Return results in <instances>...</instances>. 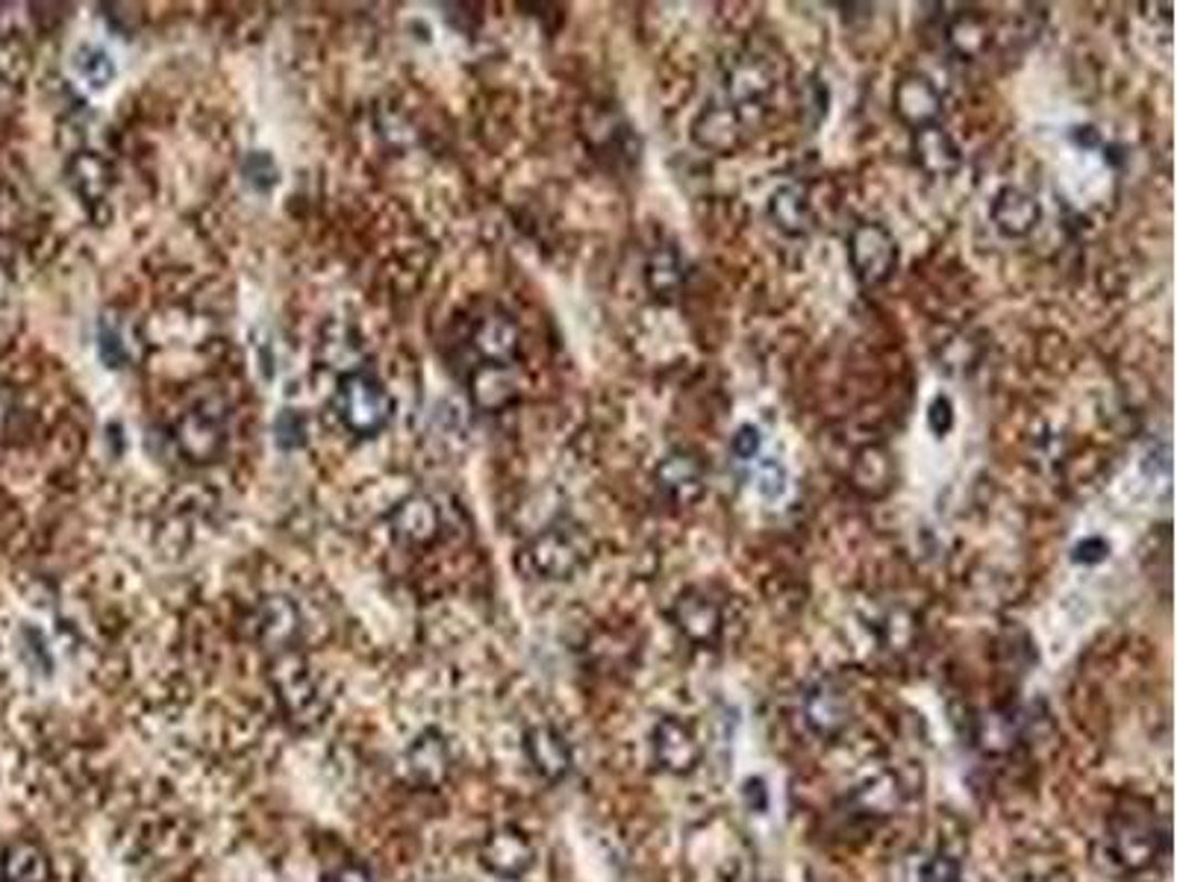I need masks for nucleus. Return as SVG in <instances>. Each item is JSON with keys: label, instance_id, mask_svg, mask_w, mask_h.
<instances>
[{"label": "nucleus", "instance_id": "1", "mask_svg": "<svg viewBox=\"0 0 1177 882\" xmlns=\"http://www.w3.org/2000/svg\"><path fill=\"white\" fill-rule=\"evenodd\" d=\"M781 80V60H774L772 53L760 51V48H742L731 60H724L715 101L727 103L731 110L754 121L756 127H763L768 103L777 95Z\"/></svg>", "mask_w": 1177, "mask_h": 882}, {"label": "nucleus", "instance_id": "2", "mask_svg": "<svg viewBox=\"0 0 1177 882\" xmlns=\"http://www.w3.org/2000/svg\"><path fill=\"white\" fill-rule=\"evenodd\" d=\"M592 541L577 523H554L522 553V568L536 580H566L584 568Z\"/></svg>", "mask_w": 1177, "mask_h": 882}, {"label": "nucleus", "instance_id": "3", "mask_svg": "<svg viewBox=\"0 0 1177 882\" xmlns=\"http://www.w3.org/2000/svg\"><path fill=\"white\" fill-rule=\"evenodd\" d=\"M848 262L863 289H880L898 268V241L884 224L863 221L848 236Z\"/></svg>", "mask_w": 1177, "mask_h": 882}, {"label": "nucleus", "instance_id": "4", "mask_svg": "<svg viewBox=\"0 0 1177 882\" xmlns=\"http://www.w3.org/2000/svg\"><path fill=\"white\" fill-rule=\"evenodd\" d=\"M335 409L357 436H374L392 418V397L374 374H351L339 386Z\"/></svg>", "mask_w": 1177, "mask_h": 882}, {"label": "nucleus", "instance_id": "5", "mask_svg": "<svg viewBox=\"0 0 1177 882\" xmlns=\"http://www.w3.org/2000/svg\"><path fill=\"white\" fill-rule=\"evenodd\" d=\"M669 618L689 644L695 647H719L727 633V612L719 600L701 585L680 591L669 609Z\"/></svg>", "mask_w": 1177, "mask_h": 882}, {"label": "nucleus", "instance_id": "6", "mask_svg": "<svg viewBox=\"0 0 1177 882\" xmlns=\"http://www.w3.org/2000/svg\"><path fill=\"white\" fill-rule=\"evenodd\" d=\"M271 679H275L277 697L283 703L286 715H289L295 724H301V727L319 724L321 715H324V701H321L316 679H312V674L298 656H289V653L280 656V660L275 662Z\"/></svg>", "mask_w": 1177, "mask_h": 882}, {"label": "nucleus", "instance_id": "7", "mask_svg": "<svg viewBox=\"0 0 1177 882\" xmlns=\"http://www.w3.org/2000/svg\"><path fill=\"white\" fill-rule=\"evenodd\" d=\"M651 756L665 774L683 777L704 759V741L698 729L683 718H662L651 729Z\"/></svg>", "mask_w": 1177, "mask_h": 882}, {"label": "nucleus", "instance_id": "8", "mask_svg": "<svg viewBox=\"0 0 1177 882\" xmlns=\"http://www.w3.org/2000/svg\"><path fill=\"white\" fill-rule=\"evenodd\" d=\"M754 129H760L754 121H748L745 115H740V112L731 110V106L722 101H710L704 110L698 112V118L692 121V138H695V145L722 156L740 151V147L748 142Z\"/></svg>", "mask_w": 1177, "mask_h": 882}, {"label": "nucleus", "instance_id": "9", "mask_svg": "<svg viewBox=\"0 0 1177 882\" xmlns=\"http://www.w3.org/2000/svg\"><path fill=\"white\" fill-rule=\"evenodd\" d=\"M653 482H657V489H660V495L665 497L669 504L689 506L704 495L706 468L698 454H692L686 447H674V450L662 456L660 465H657Z\"/></svg>", "mask_w": 1177, "mask_h": 882}, {"label": "nucleus", "instance_id": "10", "mask_svg": "<svg viewBox=\"0 0 1177 882\" xmlns=\"http://www.w3.org/2000/svg\"><path fill=\"white\" fill-rule=\"evenodd\" d=\"M910 151L912 163L919 165L921 174H928L933 180L954 177L960 172V165H963V151H960L957 138L942 124H928V127L912 129Z\"/></svg>", "mask_w": 1177, "mask_h": 882}, {"label": "nucleus", "instance_id": "11", "mask_svg": "<svg viewBox=\"0 0 1177 882\" xmlns=\"http://www.w3.org/2000/svg\"><path fill=\"white\" fill-rule=\"evenodd\" d=\"M536 850L530 844L525 832L516 830V827H500L483 841L481 848V862L489 874L500 876V880H516V876H525L530 868H534Z\"/></svg>", "mask_w": 1177, "mask_h": 882}, {"label": "nucleus", "instance_id": "12", "mask_svg": "<svg viewBox=\"0 0 1177 882\" xmlns=\"http://www.w3.org/2000/svg\"><path fill=\"white\" fill-rule=\"evenodd\" d=\"M989 218H992L998 236L1010 241L1028 239L1040 227L1042 206L1031 191L1019 189V186H1004L1001 191H995L992 204H989Z\"/></svg>", "mask_w": 1177, "mask_h": 882}, {"label": "nucleus", "instance_id": "13", "mask_svg": "<svg viewBox=\"0 0 1177 882\" xmlns=\"http://www.w3.org/2000/svg\"><path fill=\"white\" fill-rule=\"evenodd\" d=\"M892 110L910 129L928 127L942 115V92L925 74H904L892 89Z\"/></svg>", "mask_w": 1177, "mask_h": 882}, {"label": "nucleus", "instance_id": "14", "mask_svg": "<svg viewBox=\"0 0 1177 882\" xmlns=\"http://www.w3.org/2000/svg\"><path fill=\"white\" fill-rule=\"evenodd\" d=\"M768 221L786 239H807L809 232L816 230V209H813L807 186L786 183L781 189H774L768 197Z\"/></svg>", "mask_w": 1177, "mask_h": 882}, {"label": "nucleus", "instance_id": "15", "mask_svg": "<svg viewBox=\"0 0 1177 882\" xmlns=\"http://www.w3.org/2000/svg\"><path fill=\"white\" fill-rule=\"evenodd\" d=\"M848 720H851V701L836 683H816L804 694V724L816 736H839L848 727Z\"/></svg>", "mask_w": 1177, "mask_h": 882}, {"label": "nucleus", "instance_id": "16", "mask_svg": "<svg viewBox=\"0 0 1177 882\" xmlns=\"http://www.w3.org/2000/svg\"><path fill=\"white\" fill-rule=\"evenodd\" d=\"M525 754L534 765V771L548 782H559L571 771V747L557 727L539 724V727L527 729Z\"/></svg>", "mask_w": 1177, "mask_h": 882}, {"label": "nucleus", "instance_id": "17", "mask_svg": "<svg viewBox=\"0 0 1177 882\" xmlns=\"http://www.w3.org/2000/svg\"><path fill=\"white\" fill-rule=\"evenodd\" d=\"M946 35L948 48L963 56V60H974L980 53L987 51L992 44V27H989V15L978 7H960L957 12L946 18Z\"/></svg>", "mask_w": 1177, "mask_h": 882}, {"label": "nucleus", "instance_id": "18", "mask_svg": "<svg viewBox=\"0 0 1177 882\" xmlns=\"http://www.w3.org/2000/svg\"><path fill=\"white\" fill-rule=\"evenodd\" d=\"M686 286V266L674 245H657L644 262V289L657 303H674Z\"/></svg>", "mask_w": 1177, "mask_h": 882}, {"label": "nucleus", "instance_id": "19", "mask_svg": "<svg viewBox=\"0 0 1177 882\" xmlns=\"http://www.w3.org/2000/svg\"><path fill=\"white\" fill-rule=\"evenodd\" d=\"M1113 857L1130 871H1143L1157 859V832L1143 818H1122L1113 827Z\"/></svg>", "mask_w": 1177, "mask_h": 882}, {"label": "nucleus", "instance_id": "20", "mask_svg": "<svg viewBox=\"0 0 1177 882\" xmlns=\"http://www.w3.org/2000/svg\"><path fill=\"white\" fill-rule=\"evenodd\" d=\"M472 342L474 347H477V353H481L489 365H509V362L516 360L522 333H518L516 321L509 315H504V312H489V315L481 318V324L474 326Z\"/></svg>", "mask_w": 1177, "mask_h": 882}, {"label": "nucleus", "instance_id": "21", "mask_svg": "<svg viewBox=\"0 0 1177 882\" xmlns=\"http://www.w3.org/2000/svg\"><path fill=\"white\" fill-rule=\"evenodd\" d=\"M404 765L415 782H422V786H438V782L447 777V771H451V750H447V741L438 736L436 729H427V733L415 738L413 745L406 747Z\"/></svg>", "mask_w": 1177, "mask_h": 882}, {"label": "nucleus", "instance_id": "22", "mask_svg": "<svg viewBox=\"0 0 1177 882\" xmlns=\"http://www.w3.org/2000/svg\"><path fill=\"white\" fill-rule=\"evenodd\" d=\"M301 633V612L295 609L292 600L268 598L259 609V635L268 647L286 651L289 644Z\"/></svg>", "mask_w": 1177, "mask_h": 882}, {"label": "nucleus", "instance_id": "23", "mask_svg": "<svg viewBox=\"0 0 1177 882\" xmlns=\"http://www.w3.org/2000/svg\"><path fill=\"white\" fill-rule=\"evenodd\" d=\"M438 527V512L436 506L430 504L427 497H410L404 504L398 506L395 515H392V530L401 541L406 544H422V541L433 539Z\"/></svg>", "mask_w": 1177, "mask_h": 882}, {"label": "nucleus", "instance_id": "24", "mask_svg": "<svg viewBox=\"0 0 1177 882\" xmlns=\"http://www.w3.org/2000/svg\"><path fill=\"white\" fill-rule=\"evenodd\" d=\"M177 445L189 459L204 463L221 450V429L215 427V421L204 412H189L177 429Z\"/></svg>", "mask_w": 1177, "mask_h": 882}, {"label": "nucleus", "instance_id": "25", "mask_svg": "<svg viewBox=\"0 0 1177 882\" xmlns=\"http://www.w3.org/2000/svg\"><path fill=\"white\" fill-rule=\"evenodd\" d=\"M0 880L3 882H48L51 862L42 850L27 841H18L0 859Z\"/></svg>", "mask_w": 1177, "mask_h": 882}, {"label": "nucleus", "instance_id": "26", "mask_svg": "<svg viewBox=\"0 0 1177 882\" xmlns=\"http://www.w3.org/2000/svg\"><path fill=\"white\" fill-rule=\"evenodd\" d=\"M69 180L83 200L97 204V200H104L106 191H110V168H106L101 156L80 154L78 159H71Z\"/></svg>", "mask_w": 1177, "mask_h": 882}, {"label": "nucleus", "instance_id": "27", "mask_svg": "<svg viewBox=\"0 0 1177 882\" xmlns=\"http://www.w3.org/2000/svg\"><path fill=\"white\" fill-rule=\"evenodd\" d=\"M472 394L483 409H500V406H507V403L516 397V380L509 374V365H486V369L474 377Z\"/></svg>", "mask_w": 1177, "mask_h": 882}, {"label": "nucleus", "instance_id": "28", "mask_svg": "<svg viewBox=\"0 0 1177 882\" xmlns=\"http://www.w3.org/2000/svg\"><path fill=\"white\" fill-rule=\"evenodd\" d=\"M78 71H80V77H86L95 89H104L106 83L115 77V65H112L110 56H106L104 51H97V48H86V51H80Z\"/></svg>", "mask_w": 1177, "mask_h": 882}, {"label": "nucleus", "instance_id": "29", "mask_svg": "<svg viewBox=\"0 0 1177 882\" xmlns=\"http://www.w3.org/2000/svg\"><path fill=\"white\" fill-rule=\"evenodd\" d=\"M928 424L937 436H948L954 427V403L948 394H937L928 409Z\"/></svg>", "mask_w": 1177, "mask_h": 882}, {"label": "nucleus", "instance_id": "30", "mask_svg": "<svg viewBox=\"0 0 1177 882\" xmlns=\"http://www.w3.org/2000/svg\"><path fill=\"white\" fill-rule=\"evenodd\" d=\"M731 447L740 459H754V456L760 454V447H763V436H760V429H756L754 424H742V427L736 429V436H733Z\"/></svg>", "mask_w": 1177, "mask_h": 882}, {"label": "nucleus", "instance_id": "31", "mask_svg": "<svg viewBox=\"0 0 1177 882\" xmlns=\"http://www.w3.org/2000/svg\"><path fill=\"white\" fill-rule=\"evenodd\" d=\"M783 482H786V471H783V465L774 463V459H765V463L760 465V471H756V486H760V491L768 497L781 495Z\"/></svg>", "mask_w": 1177, "mask_h": 882}, {"label": "nucleus", "instance_id": "32", "mask_svg": "<svg viewBox=\"0 0 1177 882\" xmlns=\"http://www.w3.org/2000/svg\"><path fill=\"white\" fill-rule=\"evenodd\" d=\"M921 882H960V865L951 857H937L925 868Z\"/></svg>", "mask_w": 1177, "mask_h": 882}, {"label": "nucleus", "instance_id": "33", "mask_svg": "<svg viewBox=\"0 0 1177 882\" xmlns=\"http://www.w3.org/2000/svg\"><path fill=\"white\" fill-rule=\"evenodd\" d=\"M1109 557V544L1104 539H1083L1077 548H1074V562H1083V565H1098Z\"/></svg>", "mask_w": 1177, "mask_h": 882}, {"label": "nucleus", "instance_id": "34", "mask_svg": "<svg viewBox=\"0 0 1177 882\" xmlns=\"http://www.w3.org/2000/svg\"><path fill=\"white\" fill-rule=\"evenodd\" d=\"M330 882H371V876L362 868H342Z\"/></svg>", "mask_w": 1177, "mask_h": 882}]
</instances>
